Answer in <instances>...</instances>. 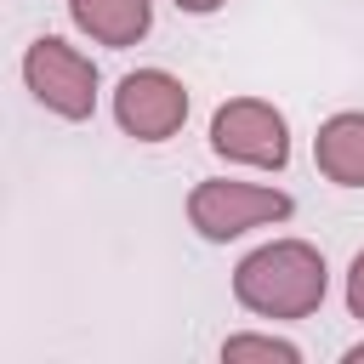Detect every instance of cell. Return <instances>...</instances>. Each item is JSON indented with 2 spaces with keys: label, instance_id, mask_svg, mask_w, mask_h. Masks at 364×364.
Returning a JSON list of instances; mask_svg holds the SVG:
<instances>
[{
  "label": "cell",
  "instance_id": "cell-6",
  "mask_svg": "<svg viewBox=\"0 0 364 364\" xmlns=\"http://www.w3.org/2000/svg\"><path fill=\"white\" fill-rule=\"evenodd\" d=\"M68 23L91 40V46H136L154 28V0H68Z\"/></svg>",
  "mask_w": 364,
  "mask_h": 364
},
{
  "label": "cell",
  "instance_id": "cell-8",
  "mask_svg": "<svg viewBox=\"0 0 364 364\" xmlns=\"http://www.w3.org/2000/svg\"><path fill=\"white\" fill-rule=\"evenodd\" d=\"M222 364H301V347L273 330H239L222 341Z\"/></svg>",
  "mask_w": 364,
  "mask_h": 364
},
{
  "label": "cell",
  "instance_id": "cell-5",
  "mask_svg": "<svg viewBox=\"0 0 364 364\" xmlns=\"http://www.w3.org/2000/svg\"><path fill=\"white\" fill-rule=\"evenodd\" d=\"M188 119V85L171 68H131L114 85V125L136 142H171Z\"/></svg>",
  "mask_w": 364,
  "mask_h": 364
},
{
  "label": "cell",
  "instance_id": "cell-4",
  "mask_svg": "<svg viewBox=\"0 0 364 364\" xmlns=\"http://www.w3.org/2000/svg\"><path fill=\"white\" fill-rule=\"evenodd\" d=\"M210 154L245 171H284L290 165V119L262 97H228L210 114Z\"/></svg>",
  "mask_w": 364,
  "mask_h": 364
},
{
  "label": "cell",
  "instance_id": "cell-7",
  "mask_svg": "<svg viewBox=\"0 0 364 364\" xmlns=\"http://www.w3.org/2000/svg\"><path fill=\"white\" fill-rule=\"evenodd\" d=\"M313 165L336 188H364V108H341L313 136Z\"/></svg>",
  "mask_w": 364,
  "mask_h": 364
},
{
  "label": "cell",
  "instance_id": "cell-2",
  "mask_svg": "<svg viewBox=\"0 0 364 364\" xmlns=\"http://www.w3.org/2000/svg\"><path fill=\"white\" fill-rule=\"evenodd\" d=\"M296 199L284 188H267V182H239V176H205L188 188V228L205 239V245H228L250 228H273V222H290Z\"/></svg>",
  "mask_w": 364,
  "mask_h": 364
},
{
  "label": "cell",
  "instance_id": "cell-9",
  "mask_svg": "<svg viewBox=\"0 0 364 364\" xmlns=\"http://www.w3.org/2000/svg\"><path fill=\"white\" fill-rule=\"evenodd\" d=\"M347 313L364 318V250L347 262Z\"/></svg>",
  "mask_w": 364,
  "mask_h": 364
},
{
  "label": "cell",
  "instance_id": "cell-1",
  "mask_svg": "<svg viewBox=\"0 0 364 364\" xmlns=\"http://www.w3.org/2000/svg\"><path fill=\"white\" fill-rule=\"evenodd\" d=\"M330 296V262L307 239H267L233 267V301L256 318H307Z\"/></svg>",
  "mask_w": 364,
  "mask_h": 364
},
{
  "label": "cell",
  "instance_id": "cell-11",
  "mask_svg": "<svg viewBox=\"0 0 364 364\" xmlns=\"http://www.w3.org/2000/svg\"><path fill=\"white\" fill-rule=\"evenodd\" d=\"M341 358H347V364H364V341H353V347H347Z\"/></svg>",
  "mask_w": 364,
  "mask_h": 364
},
{
  "label": "cell",
  "instance_id": "cell-10",
  "mask_svg": "<svg viewBox=\"0 0 364 364\" xmlns=\"http://www.w3.org/2000/svg\"><path fill=\"white\" fill-rule=\"evenodd\" d=\"M228 0H176V11H188V17H210V11H222Z\"/></svg>",
  "mask_w": 364,
  "mask_h": 364
},
{
  "label": "cell",
  "instance_id": "cell-3",
  "mask_svg": "<svg viewBox=\"0 0 364 364\" xmlns=\"http://www.w3.org/2000/svg\"><path fill=\"white\" fill-rule=\"evenodd\" d=\"M23 85H28V97H34L46 114H57V119H68V125L91 119V114H97V91H102L97 63H91L80 46H68L63 34L28 40V51H23Z\"/></svg>",
  "mask_w": 364,
  "mask_h": 364
}]
</instances>
